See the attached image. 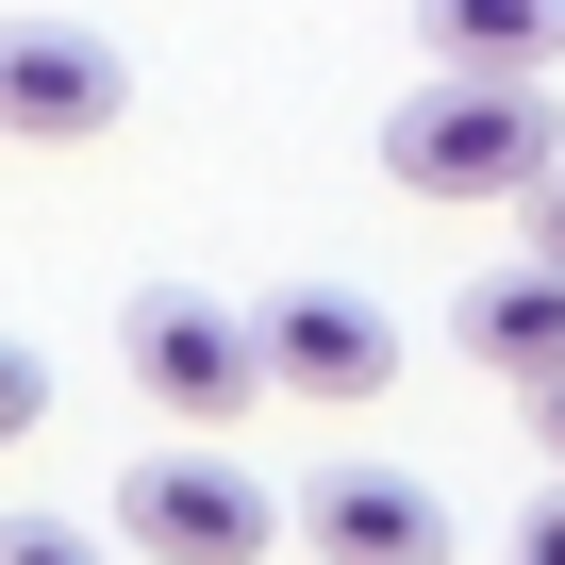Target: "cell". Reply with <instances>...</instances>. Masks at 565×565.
<instances>
[{
	"label": "cell",
	"mask_w": 565,
	"mask_h": 565,
	"mask_svg": "<svg viewBox=\"0 0 565 565\" xmlns=\"http://www.w3.org/2000/svg\"><path fill=\"white\" fill-rule=\"evenodd\" d=\"M416 51L466 84H548L565 67V0H416Z\"/></svg>",
	"instance_id": "obj_8"
},
{
	"label": "cell",
	"mask_w": 565,
	"mask_h": 565,
	"mask_svg": "<svg viewBox=\"0 0 565 565\" xmlns=\"http://www.w3.org/2000/svg\"><path fill=\"white\" fill-rule=\"evenodd\" d=\"M0 433H51V350H0Z\"/></svg>",
	"instance_id": "obj_10"
},
{
	"label": "cell",
	"mask_w": 565,
	"mask_h": 565,
	"mask_svg": "<svg viewBox=\"0 0 565 565\" xmlns=\"http://www.w3.org/2000/svg\"><path fill=\"white\" fill-rule=\"evenodd\" d=\"M449 333H466V366L482 383H565V249H532V266H482L466 300H449Z\"/></svg>",
	"instance_id": "obj_7"
},
{
	"label": "cell",
	"mask_w": 565,
	"mask_h": 565,
	"mask_svg": "<svg viewBox=\"0 0 565 565\" xmlns=\"http://www.w3.org/2000/svg\"><path fill=\"white\" fill-rule=\"evenodd\" d=\"M532 449H548V482H565V383H532Z\"/></svg>",
	"instance_id": "obj_12"
},
{
	"label": "cell",
	"mask_w": 565,
	"mask_h": 565,
	"mask_svg": "<svg viewBox=\"0 0 565 565\" xmlns=\"http://www.w3.org/2000/svg\"><path fill=\"white\" fill-rule=\"evenodd\" d=\"M266 366H282V399H317V416H366V399L399 383V333L350 300V282H282V300H266Z\"/></svg>",
	"instance_id": "obj_5"
},
{
	"label": "cell",
	"mask_w": 565,
	"mask_h": 565,
	"mask_svg": "<svg viewBox=\"0 0 565 565\" xmlns=\"http://www.w3.org/2000/svg\"><path fill=\"white\" fill-rule=\"evenodd\" d=\"M0 565H100V532H67V515H0Z\"/></svg>",
	"instance_id": "obj_9"
},
{
	"label": "cell",
	"mask_w": 565,
	"mask_h": 565,
	"mask_svg": "<svg viewBox=\"0 0 565 565\" xmlns=\"http://www.w3.org/2000/svg\"><path fill=\"white\" fill-rule=\"evenodd\" d=\"M515 565H565V482H548V499L515 515Z\"/></svg>",
	"instance_id": "obj_11"
},
{
	"label": "cell",
	"mask_w": 565,
	"mask_h": 565,
	"mask_svg": "<svg viewBox=\"0 0 565 565\" xmlns=\"http://www.w3.org/2000/svg\"><path fill=\"white\" fill-rule=\"evenodd\" d=\"M117 532L150 565H266V548H300V499H266L216 449H134L117 466Z\"/></svg>",
	"instance_id": "obj_3"
},
{
	"label": "cell",
	"mask_w": 565,
	"mask_h": 565,
	"mask_svg": "<svg viewBox=\"0 0 565 565\" xmlns=\"http://www.w3.org/2000/svg\"><path fill=\"white\" fill-rule=\"evenodd\" d=\"M515 216H532V249H565V167H548V183H532Z\"/></svg>",
	"instance_id": "obj_13"
},
{
	"label": "cell",
	"mask_w": 565,
	"mask_h": 565,
	"mask_svg": "<svg viewBox=\"0 0 565 565\" xmlns=\"http://www.w3.org/2000/svg\"><path fill=\"white\" fill-rule=\"evenodd\" d=\"M565 167V117H548V84H466V67H433L399 117H383V183L399 200H449V216H482V200H532Z\"/></svg>",
	"instance_id": "obj_1"
},
{
	"label": "cell",
	"mask_w": 565,
	"mask_h": 565,
	"mask_svg": "<svg viewBox=\"0 0 565 565\" xmlns=\"http://www.w3.org/2000/svg\"><path fill=\"white\" fill-rule=\"evenodd\" d=\"M300 548L317 565H449V499L416 466H317L300 482Z\"/></svg>",
	"instance_id": "obj_6"
},
{
	"label": "cell",
	"mask_w": 565,
	"mask_h": 565,
	"mask_svg": "<svg viewBox=\"0 0 565 565\" xmlns=\"http://www.w3.org/2000/svg\"><path fill=\"white\" fill-rule=\"evenodd\" d=\"M117 117H134V67L84 18H18V34H0V134H18V150H100Z\"/></svg>",
	"instance_id": "obj_4"
},
{
	"label": "cell",
	"mask_w": 565,
	"mask_h": 565,
	"mask_svg": "<svg viewBox=\"0 0 565 565\" xmlns=\"http://www.w3.org/2000/svg\"><path fill=\"white\" fill-rule=\"evenodd\" d=\"M117 366H134V399L183 416V433H216V416H249V399L282 383V366H266V317L200 300V282H150V300L117 317Z\"/></svg>",
	"instance_id": "obj_2"
}]
</instances>
